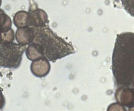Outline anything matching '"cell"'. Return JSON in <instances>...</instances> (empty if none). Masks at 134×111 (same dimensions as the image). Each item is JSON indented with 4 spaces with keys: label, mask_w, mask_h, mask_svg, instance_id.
Segmentation results:
<instances>
[{
    "label": "cell",
    "mask_w": 134,
    "mask_h": 111,
    "mask_svg": "<svg viewBox=\"0 0 134 111\" xmlns=\"http://www.w3.org/2000/svg\"><path fill=\"white\" fill-rule=\"evenodd\" d=\"M117 102L129 107L134 104V89L132 87H118L115 93Z\"/></svg>",
    "instance_id": "cell-4"
},
{
    "label": "cell",
    "mask_w": 134,
    "mask_h": 111,
    "mask_svg": "<svg viewBox=\"0 0 134 111\" xmlns=\"http://www.w3.org/2000/svg\"><path fill=\"white\" fill-rule=\"evenodd\" d=\"M14 39V32L12 28L8 31L2 33V43L13 42Z\"/></svg>",
    "instance_id": "cell-12"
},
{
    "label": "cell",
    "mask_w": 134,
    "mask_h": 111,
    "mask_svg": "<svg viewBox=\"0 0 134 111\" xmlns=\"http://www.w3.org/2000/svg\"><path fill=\"white\" fill-rule=\"evenodd\" d=\"M25 51L27 58L31 61L36 60L44 57L40 45L35 43H32L28 45Z\"/></svg>",
    "instance_id": "cell-8"
},
{
    "label": "cell",
    "mask_w": 134,
    "mask_h": 111,
    "mask_svg": "<svg viewBox=\"0 0 134 111\" xmlns=\"http://www.w3.org/2000/svg\"><path fill=\"white\" fill-rule=\"evenodd\" d=\"M26 46L13 42L0 44V67L10 69L18 68L22 61Z\"/></svg>",
    "instance_id": "cell-3"
},
{
    "label": "cell",
    "mask_w": 134,
    "mask_h": 111,
    "mask_svg": "<svg viewBox=\"0 0 134 111\" xmlns=\"http://www.w3.org/2000/svg\"><path fill=\"white\" fill-rule=\"evenodd\" d=\"M111 69L116 86L134 85V33L117 35L112 55Z\"/></svg>",
    "instance_id": "cell-1"
},
{
    "label": "cell",
    "mask_w": 134,
    "mask_h": 111,
    "mask_svg": "<svg viewBox=\"0 0 134 111\" xmlns=\"http://www.w3.org/2000/svg\"><path fill=\"white\" fill-rule=\"evenodd\" d=\"M125 10L134 17V0H120Z\"/></svg>",
    "instance_id": "cell-11"
},
{
    "label": "cell",
    "mask_w": 134,
    "mask_h": 111,
    "mask_svg": "<svg viewBox=\"0 0 134 111\" xmlns=\"http://www.w3.org/2000/svg\"><path fill=\"white\" fill-rule=\"evenodd\" d=\"M132 88L134 89V85H133L132 87Z\"/></svg>",
    "instance_id": "cell-18"
},
{
    "label": "cell",
    "mask_w": 134,
    "mask_h": 111,
    "mask_svg": "<svg viewBox=\"0 0 134 111\" xmlns=\"http://www.w3.org/2000/svg\"><path fill=\"white\" fill-rule=\"evenodd\" d=\"M12 21L10 17L0 9V32H5L11 29Z\"/></svg>",
    "instance_id": "cell-10"
},
{
    "label": "cell",
    "mask_w": 134,
    "mask_h": 111,
    "mask_svg": "<svg viewBox=\"0 0 134 111\" xmlns=\"http://www.w3.org/2000/svg\"><path fill=\"white\" fill-rule=\"evenodd\" d=\"M29 13L24 10L17 11L13 18L14 23L18 28L28 26Z\"/></svg>",
    "instance_id": "cell-9"
},
{
    "label": "cell",
    "mask_w": 134,
    "mask_h": 111,
    "mask_svg": "<svg viewBox=\"0 0 134 111\" xmlns=\"http://www.w3.org/2000/svg\"><path fill=\"white\" fill-rule=\"evenodd\" d=\"M5 98L3 94L2 90L0 88V110L2 109L5 105Z\"/></svg>",
    "instance_id": "cell-14"
},
{
    "label": "cell",
    "mask_w": 134,
    "mask_h": 111,
    "mask_svg": "<svg viewBox=\"0 0 134 111\" xmlns=\"http://www.w3.org/2000/svg\"><path fill=\"white\" fill-rule=\"evenodd\" d=\"M1 4H2V0H0V7L1 6Z\"/></svg>",
    "instance_id": "cell-17"
},
{
    "label": "cell",
    "mask_w": 134,
    "mask_h": 111,
    "mask_svg": "<svg viewBox=\"0 0 134 111\" xmlns=\"http://www.w3.org/2000/svg\"><path fill=\"white\" fill-rule=\"evenodd\" d=\"M2 43V33L0 32V44Z\"/></svg>",
    "instance_id": "cell-16"
},
{
    "label": "cell",
    "mask_w": 134,
    "mask_h": 111,
    "mask_svg": "<svg viewBox=\"0 0 134 111\" xmlns=\"http://www.w3.org/2000/svg\"><path fill=\"white\" fill-rule=\"evenodd\" d=\"M48 18L46 13L41 9H36L29 13L28 26L39 28L46 26Z\"/></svg>",
    "instance_id": "cell-6"
},
{
    "label": "cell",
    "mask_w": 134,
    "mask_h": 111,
    "mask_svg": "<svg viewBox=\"0 0 134 111\" xmlns=\"http://www.w3.org/2000/svg\"><path fill=\"white\" fill-rule=\"evenodd\" d=\"M49 60L46 57L32 61L30 66L32 73L37 77L42 78L46 76L50 70L51 66Z\"/></svg>",
    "instance_id": "cell-5"
},
{
    "label": "cell",
    "mask_w": 134,
    "mask_h": 111,
    "mask_svg": "<svg viewBox=\"0 0 134 111\" xmlns=\"http://www.w3.org/2000/svg\"><path fill=\"white\" fill-rule=\"evenodd\" d=\"M128 108V110H134V104Z\"/></svg>",
    "instance_id": "cell-15"
},
{
    "label": "cell",
    "mask_w": 134,
    "mask_h": 111,
    "mask_svg": "<svg viewBox=\"0 0 134 111\" xmlns=\"http://www.w3.org/2000/svg\"><path fill=\"white\" fill-rule=\"evenodd\" d=\"M32 43L39 44L43 56L49 61L55 62L75 52L73 46L55 34L48 27L34 28Z\"/></svg>",
    "instance_id": "cell-2"
},
{
    "label": "cell",
    "mask_w": 134,
    "mask_h": 111,
    "mask_svg": "<svg viewBox=\"0 0 134 111\" xmlns=\"http://www.w3.org/2000/svg\"><path fill=\"white\" fill-rule=\"evenodd\" d=\"M34 36V28L29 26L18 28L15 33V38L18 43L26 46L33 42Z\"/></svg>",
    "instance_id": "cell-7"
},
{
    "label": "cell",
    "mask_w": 134,
    "mask_h": 111,
    "mask_svg": "<svg viewBox=\"0 0 134 111\" xmlns=\"http://www.w3.org/2000/svg\"><path fill=\"white\" fill-rule=\"evenodd\" d=\"M107 110H126L125 107L118 102L110 104L107 109Z\"/></svg>",
    "instance_id": "cell-13"
}]
</instances>
